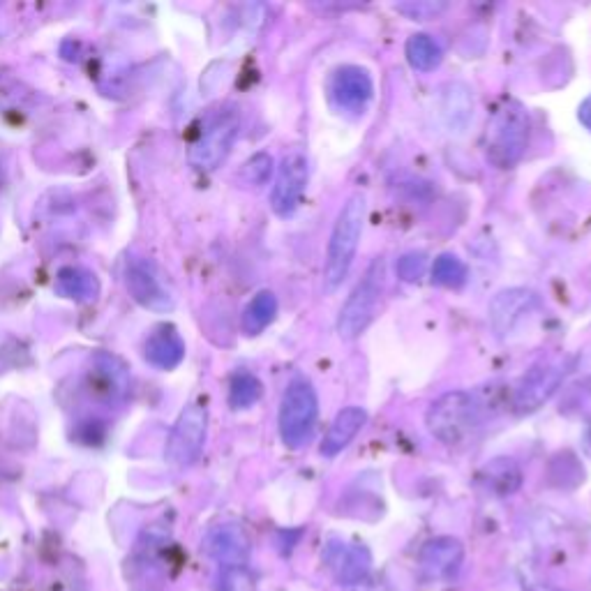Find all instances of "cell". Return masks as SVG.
Segmentation results:
<instances>
[{
	"label": "cell",
	"instance_id": "22",
	"mask_svg": "<svg viewBox=\"0 0 591 591\" xmlns=\"http://www.w3.org/2000/svg\"><path fill=\"white\" fill-rule=\"evenodd\" d=\"M441 47L435 42V37L425 35V33H416L407 40V61L411 67L421 72H430L439 67L441 63Z\"/></svg>",
	"mask_w": 591,
	"mask_h": 591
},
{
	"label": "cell",
	"instance_id": "25",
	"mask_svg": "<svg viewBox=\"0 0 591 591\" xmlns=\"http://www.w3.org/2000/svg\"><path fill=\"white\" fill-rule=\"evenodd\" d=\"M215 591H257V582L245 566L222 568Z\"/></svg>",
	"mask_w": 591,
	"mask_h": 591
},
{
	"label": "cell",
	"instance_id": "14",
	"mask_svg": "<svg viewBox=\"0 0 591 591\" xmlns=\"http://www.w3.org/2000/svg\"><path fill=\"white\" fill-rule=\"evenodd\" d=\"M324 559L342 587H354L365 578H370L372 555L365 545L331 541L326 545Z\"/></svg>",
	"mask_w": 591,
	"mask_h": 591
},
{
	"label": "cell",
	"instance_id": "23",
	"mask_svg": "<svg viewBox=\"0 0 591 591\" xmlns=\"http://www.w3.org/2000/svg\"><path fill=\"white\" fill-rule=\"evenodd\" d=\"M261 398V381L252 372H236L229 381V405L234 409H250Z\"/></svg>",
	"mask_w": 591,
	"mask_h": 591
},
{
	"label": "cell",
	"instance_id": "13",
	"mask_svg": "<svg viewBox=\"0 0 591 591\" xmlns=\"http://www.w3.org/2000/svg\"><path fill=\"white\" fill-rule=\"evenodd\" d=\"M538 308V296L531 289H504L490 301V326L499 338L511 335Z\"/></svg>",
	"mask_w": 591,
	"mask_h": 591
},
{
	"label": "cell",
	"instance_id": "4",
	"mask_svg": "<svg viewBox=\"0 0 591 591\" xmlns=\"http://www.w3.org/2000/svg\"><path fill=\"white\" fill-rule=\"evenodd\" d=\"M478 405L465 391L444 393L439 400L432 402V407L425 416L430 435L439 439L441 444L455 446L465 441L478 425Z\"/></svg>",
	"mask_w": 591,
	"mask_h": 591
},
{
	"label": "cell",
	"instance_id": "2",
	"mask_svg": "<svg viewBox=\"0 0 591 591\" xmlns=\"http://www.w3.org/2000/svg\"><path fill=\"white\" fill-rule=\"evenodd\" d=\"M529 144V114L520 102L508 100L492 114L485 132V157L497 169L520 162Z\"/></svg>",
	"mask_w": 591,
	"mask_h": 591
},
{
	"label": "cell",
	"instance_id": "6",
	"mask_svg": "<svg viewBox=\"0 0 591 591\" xmlns=\"http://www.w3.org/2000/svg\"><path fill=\"white\" fill-rule=\"evenodd\" d=\"M241 130V118L236 109L218 111L211 121L204 125L199 137L194 139L190 148V164L197 171H213L227 160V155L234 146Z\"/></svg>",
	"mask_w": 591,
	"mask_h": 591
},
{
	"label": "cell",
	"instance_id": "12",
	"mask_svg": "<svg viewBox=\"0 0 591 591\" xmlns=\"http://www.w3.org/2000/svg\"><path fill=\"white\" fill-rule=\"evenodd\" d=\"M204 552L222 568L245 566L252 552L250 534L238 522H222L208 529L204 536Z\"/></svg>",
	"mask_w": 591,
	"mask_h": 591
},
{
	"label": "cell",
	"instance_id": "26",
	"mask_svg": "<svg viewBox=\"0 0 591 591\" xmlns=\"http://www.w3.org/2000/svg\"><path fill=\"white\" fill-rule=\"evenodd\" d=\"M273 174V157L268 153H257L252 155L248 162L243 164L241 169V178L248 185H264L268 178Z\"/></svg>",
	"mask_w": 591,
	"mask_h": 591
},
{
	"label": "cell",
	"instance_id": "20",
	"mask_svg": "<svg viewBox=\"0 0 591 591\" xmlns=\"http://www.w3.org/2000/svg\"><path fill=\"white\" fill-rule=\"evenodd\" d=\"M483 481L499 497L513 495L522 485V471L511 458H497L483 469Z\"/></svg>",
	"mask_w": 591,
	"mask_h": 591
},
{
	"label": "cell",
	"instance_id": "8",
	"mask_svg": "<svg viewBox=\"0 0 591 591\" xmlns=\"http://www.w3.org/2000/svg\"><path fill=\"white\" fill-rule=\"evenodd\" d=\"M206 432H208V409L201 405V402H192L187 405L178 421L171 430L167 451H164V458H167L169 465L174 467H187L192 465L194 460L199 458L201 448L206 444Z\"/></svg>",
	"mask_w": 591,
	"mask_h": 591
},
{
	"label": "cell",
	"instance_id": "18",
	"mask_svg": "<svg viewBox=\"0 0 591 591\" xmlns=\"http://www.w3.org/2000/svg\"><path fill=\"white\" fill-rule=\"evenodd\" d=\"M146 358L160 370H174L185 358V342L176 328L160 326L146 340Z\"/></svg>",
	"mask_w": 591,
	"mask_h": 591
},
{
	"label": "cell",
	"instance_id": "16",
	"mask_svg": "<svg viewBox=\"0 0 591 591\" xmlns=\"http://www.w3.org/2000/svg\"><path fill=\"white\" fill-rule=\"evenodd\" d=\"M439 114L444 118V125L448 130L460 134L467 130V125L474 116V95L471 88L462 81H453L441 91V104Z\"/></svg>",
	"mask_w": 591,
	"mask_h": 591
},
{
	"label": "cell",
	"instance_id": "9",
	"mask_svg": "<svg viewBox=\"0 0 591 591\" xmlns=\"http://www.w3.org/2000/svg\"><path fill=\"white\" fill-rule=\"evenodd\" d=\"M308 155L301 148H291V151L282 157L278 176H275V185L271 190V206L280 218H287L296 211V206L301 204L305 187H308Z\"/></svg>",
	"mask_w": 591,
	"mask_h": 591
},
{
	"label": "cell",
	"instance_id": "30",
	"mask_svg": "<svg viewBox=\"0 0 591 591\" xmlns=\"http://www.w3.org/2000/svg\"><path fill=\"white\" fill-rule=\"evenodd\" d=\"M347 591H388L384 580H374V578H365L363 582H358L354 587H347Z\"/></svg>",
	"mask_w": 591,
	"mask_h": 591
},
{
	"label": "cell",
	"instance_id": "3",
	"mask_svg": "<svg viewBox=\"0 0 591 591\" xmlns=\"http://www.w3.org/2000/svg\"><path fill=\"white\" fill-rule=\"evenodd\" d=\"M319 416L317 391L310 379L294 377L282 395L280 405V437L289 448H303L312 439Z\"/></svg>",
	"mask_w": 591,
	"mask_h": 591
},
{
	"label": "cell",
	"instance_id": "5",
	"mask_svg": "<svg viewBox=\"0 0 591 591\" xmlns=\"http://www.w3.org/2000/svg\"><path fill=\"white\" fill-rule=\"evenodd\" d=\"M386 280V261L377 257L368 266V271L351 291L347 303L342 305L340 317H338V333L344 340H354L361 335L365 328L370 326L377 312L381 291H384Z\"/></svg>",
	"mask_w": 591,
	"mask_h": 591
},
{
	"label": "cell",
	"instance_id": "19",
	"mask_svg": "<svg viewBox=\"0 0 591 591\" xmlns=\"http://www.w3.org/2000/svg\"><path fill=\"white\" fill-rule=\"evenodd\" d=\"M56 291L72 301L86 303L100 294V282H97L95 273L86 271V268L65 266L56 275Z\"/></svg>",
	"mask_w": 591,
	"mask_h": 591
},
{
	"label": "cell",
	"instance_id": "24",
	"mask_svg": "<svg viewBox=\"0 0 591 591\" xmlns=\"http://www.w3.org/2000/svg\"><path fill=\"white\" fill-rule=\"evenodd\" d=\"M432 280L441 287H462L467 282V264L455 254H439L432 264Z\"/></svg>",
	"mask_w": 591,
	"mask_h": 591
},
{
	"label": "cell",
	"instance_id": "31",
	"mask_svg": "<svg viewBox=\"0 0 591 591\" xmlns=\"http://www.w3.org/2000/svg\"><path fill=\"white\" fill-rule=\"evenodd\" d=\"M578 118H580V123L587 127V130L591 132V95L587 97L585 102L580 104V109H578Z\"/></svg>",
	"mask_w": 591,
	"mask_h": 591
},
{
	"label": "cell",
	"instance_id": "1",
	"mask_svg": "<svg viewBox=\"0 0 591 591\" xmlns=\"http://www.w3.org/2000/svg\"><path fill=\"white\" fill-rule=\"evenodd\" d=\"M363 220H365V197L361 192L351 194L347 204L342 206V211L335 220L331 241H328L326 250V264H324V282L328 289L340 287L351 271L358 241L363 234Z\"/></svg>",
	"mask_w": 591,
	"mask_h": 591
},
{
	"label": "cell",
	"instance_id": "29",
	"mask_svg": "<svg viewBox=\"0 0 591 591\" xmlns=\"http://www.w3.org/2000/svg\"><path fill=\"white\" fill-rule=\"evenodd\" d=\"M446 3H407V5H398L400 12L409 14L411 19H432L437 17L439 12L446 10Z\"/></svg>",
	"mask_w": 591,
	"mask_h": 591
},
{
	"label": "cell",
	"instance_id": "27",
	"mask_svg": "<svg viewBox=\"0 0 591 591\" xmlns=\"http://www.w3.org/2000/svg\"><path fill=\"white\" fill-rule=\"evenodd\" d=\"M564 458H566V467H561L557 458L552 460V465L561 467V471L550 469V478H552V483L559 485V488H575V485L585 478V469L580 467V462L573 453H564Z\"/></svg>",
	"mask_w": 591,
	"mask_h": 591
},
{
	"label": "cell",
	"instance_id": "7",
	"mask_svg": "<svg viewBox=\"0 0 591 591\" xmlns=\"http://www.w3.org/2000/svg\"><path fill=\"white\" fill-rule=\"evenodd\" d=\"M571 365L573 361L568 356H552L536 363L534 368L520 379V384L515 386V411H518V414H531V411L541 409L545 402L559 391V386L564 384L566 374L571 372Z\"/></svg>",
	"mask_w": 591,
	"mask_h": 591
},
{
	"label": "cell",
	"instance_id": "21",
	"mask_svg": "<svg viewBox=\"0 0 591 591\" xmlns=\"http://www.w3.org/2000/svg\"><path fill=\"white\" fill-rule=\"evenodd\" d=\"M275 317H278V298L273 291H259L243 312V331L248 335H259L273 324Z\"/></svg>",
	"mask_w": 591,
	"mask_h": 591
},
{
	"label": "cell",
	"instance_id": "11",
	"mask_svg": "<svg viewBox=\"0 0 591 591\" xmlns=\"http://www.w3.org/2000/svg\"><path fill=\"white\" fill-rule=\"evenodd\" d=\"M328 95L333 104L351 114H363L374 95V81L368 70L358 65H342L328 81Z\"/></svg>",
	"mask_w": 591,
	"mask_h": 591
},
{
	"label": "cell",
	"instance_id": "28",
	"mask_svg": "<svg viewBox=\"0 0 591 591\" xmlns=\"http://www.w3.org/2000/svg\"><path fill=\"white\" fill-rule=\"evenodd\" d=\"M425 266H428V259H425L423 252H409L398 261V275L400 280L405 282H416L423 278Z\"/></svg>",
	"mask_w": 591,
	"mask_h": 591
},
{
	"label": "cell",
	"instance_id": "10",
	"mask_svg": "<svg viewBox=\"0 0 591 591\" xmlns=\"http://www.w3.org/2000/svg\"><path fill=\"white\" fill-rule=\"evenodd\" d=\"M125 287L141 308L153 310V312H167L174 308V298H171L169 289L164 287L162 275L151 259L146 257L127 259Z\"/></svg>",
	"mask_w": 591,
	"mask_h": 591
},
{
	"label": "cell",
	"instance_id": "17",
	"mask_svg": "<svg viewBox=\"0 0 591 591\" xmlns=\"http://www.w3.org/2000/svg\"><path fill=\"white\" fill-rule=\"evenodd\" d=\"M365 421H368V414H365L363 407H344L326 432L324 444H321V455L335 458V455L342 453L356 439L358 432L363 430Z\"/></svg>",
	"mask_w": 591,
	"mask_h": 591
},
{
	"label": "cell",
	"instance_id": "15",
	"mask_svg": "<svg viewBox=\"0 0 591 591\" xmlns=\"http://www.w3.org/2000/svg\"><path fill=\"white\" fill-rule=\"evenodd\" d=\"M462 559H465V545L453 536H439L423 545L418 566L428 580H448L458 573Z\"/></svg>",
	"mask_w": 591,
	"mask_h": 591
}]
</instances>
